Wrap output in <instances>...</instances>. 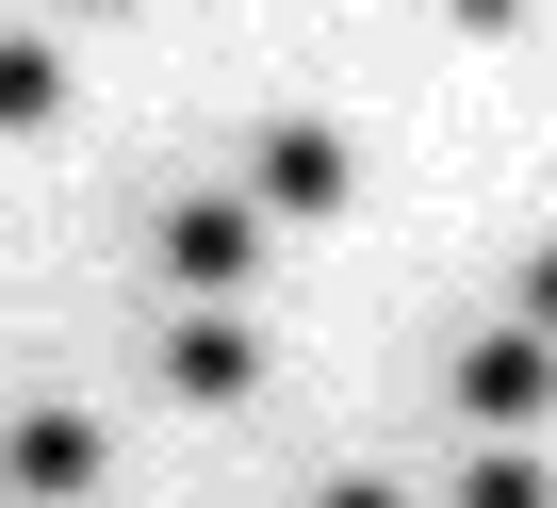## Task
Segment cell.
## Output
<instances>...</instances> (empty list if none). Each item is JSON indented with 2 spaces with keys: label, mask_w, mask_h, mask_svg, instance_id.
I'll list each match as a JSON object with an SVG mask.
<instances>
[{
  "label": "cell",
  "mask_w": 557,
  "mask_h": 508,
  "mask_svg": "<svg viewBox=\"0 0 557 508\" xmlns=\"http://www.w3.org/2000/svg\"><path fill=\"white\" fill-rule=\"evenodd\" d=\"M475 508H541V475L524 459H475Z\"/></svg>",
  "instance_id": "6da1fadb"
},
{
  "label": "cell",
  "mask_w": 557,
  "mask_h": 508,
  "mask_svg": "<svg viewBox=\"0 0 557 508\" xmlns=\"http://www.w3.org/2000/svg\"><path fill=\"white\" fill-rule=\"evenodd\" d=\"M345 508H377V492H345Z\"/></svg>",
  "instance_id": "7a4b0ae2"
}]
</instances>
